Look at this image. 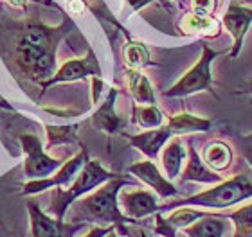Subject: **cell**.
<instances>
[{
	"label": "cell",
	"instance_id": "obj_28",
	"mask_svg": "<svg viewBox=\"0 0 252 237\" xmlns=\"http://www.w3.org/2000/svg\"><path fill=\"white\" fill-rule=\"evenodd\" d=\"M114 228H116L114 225H108V227H94V228H90L83 237H106L110 234V230H114Z\"/></svg>",
	"mask_w": 252,
	"mask_h": 237
},
{
	"label": "cell",
	"instance_id": "obj_26",
	"mask_svg": "<svg viewBox=\"0 0 252 237\" xmlns=\"http://www.w3.org/2000/svg\"><path fill=\"white\" fill-rule=\"evenodd\" d=\"M216 7H218V0H191V11L194 15L213 16Z\"/></svg>",
	"mask_w": 252,
	"mask_h": 237
},
{
	"label": "cell",
	"instance_id": "obj_10",
	"mask_svg": "<svg viewBox=\"0 0 252 237\" xmlns=\"http://www.w3.org/2000/svg\"><path fill=\"white\" fill-rule=\"evenodd\" d=\"M221 24L225 26V29L231 32L232 36V49L231 53H229V56L234 59L242 53L243 38L247 34L249 27L252 26V9L232 2L229 5V9L225 11L223 18H221Z\"/></svg>",
	"mask_w": 252,
	"mask_h": 237
},
{
	"label": "cell",
	"instance_id": "obj_23",
	"mask_svg": "<svg viewBox=\"0 0 252 237\" xmlns=\"http://www.w3.org/2000/svg\"><path fill=\"white\" fill-rule=\"evenodd\" d=\"M123 58L128 69H142L148 65H153V61L150 59V53L144 43L139 42H128L123 49Z\"/></svg>",
	"mask_w": 252,
	"mask_h": 237
},
{
	"label": "cell",
	"instance_id": "obj_5",
	"mask_svg": "<svg viewBox=\"0 0 252 237\" xmlns=\"http://www.w3.org/2000/svg\"><path fill=\"white\" fill-rule=\"evenodd\" d=\"M221 53L211 51L207 45L202 47V56L198 58L196 65L193 69H189L177 83L169 90L164 92L166 97H186L191 94H198L204 90H211L213 86V74H211V65L215 61L216 56H220Z\"/></svg>",
	"mask_w": 252,
	"mask_h": 237
},
{
	"label": "cell",
	"instance_id": "obj_1",
	"mask_svg": "<svg viewBox=\"0 0 252 237\" xmlns=\"http://www.w3.org/2000/svg\"><path fill=\"white\" fill-rule=\"evenodd\" d=\"M70 29L65 18L62 26L51 27L42 22L27 24L15 43L16 67L34 83H45L56 74V51L58 43Z\"/></svg>",
	"mask_w": 252,
	"mask_h": 237
},
{
	"label": "cell",
	"instance_id": "obj_6",
	"mask_svg": "<svg viewBox=\"0 0 252 237\" xmlns=\"http://www.w3.org/2000/svg\"><path fill=\"white\" fill-rule=\"evenodd\" d=\"M24 155H26V163H24V171L29 180H43L49 178L63 165L62 160L51 158L40 142L36 135H22L20 137Z\"/></svg>",
	"mask_w": 252,
	"mask_h": 237
},
{
	"label": "cell",
	"instance_id": "obj_21",
	"mask_svg": "<svg viewBox=\"0 0 252 237\" xmlns=\"http://www.w3.org/2000/svg\"><path fill=\"white\" fill-rule=\"evenodd\" d=\"M184 158H186L184 146H182V142H180L179 138H173L162 153V165H164V171H166V176L169 180L177 178L180 174Z\"/></svg>",
	"mask_w": 252,
	"mask_h": 237
},
{
	"label": "cell",
	"instance_id": "obj_14",
	"mask_svg": "<svg viewBox=\"0 0 252 237\" xmlns=\"http://www.w3.org/2000/svg\"><path fill=\"white\" fill-rule=\"evenodd\" d=\"M116 97H117V90L112 88L108 97L105 99V103L97 108L94 115L90 117V122H92V126L95 130H99V132H105V133H119L125 126V121H123L121 117L117 115L116 110H114V105H116Z\"/></svg>",
	"mask_w": 252,
	"mask_h": 237
},
{
	"label": "cell",
	"instance_id": "obj_11",
	"mask_svg": "<svg viewBox=\"0 0 252 237\" xmlns=\"http://www.w3.org/2000/svg\"><path fill=\"white\" fill-rule=\"evenodd\" d=\"M119 203L123 207V214L131 219V223L160 211L157 198L148 190H121Z\"/></svg>",
	"mask_w": 252,
	"mask_h": 237
},
{
	"label": "cell",
	"instance_id": "obj_31",
	"mask_svg": "<svg viewBox=\"0 0 252 237\" xmlns=\"http://www.w3.org/2000/svg\"><path fill=\"white\" fill-rule=\"evenodd\" d=\"M128 4H130V7L133 11H141L142 7H146V5H150L153 2V0H126Z\"/></svg>",
	"mask_w": 252,
	"mask_h": 237
},
{
	"label": "cell",
	"instance_id": "obj_22",
	"mask_svg": "<svg viewBox=\"0 0 252 237\" xmlns=\"http://www.w3.org/2000/svg\"><path fill=\"white\" fill-rule=\"evenodd\" d=\"M133 122L142 130H155L164 126V113L155 105H135Z\"/></svg>",
	"mask_w": 252,
	"mask_h": 237
},
{
	"label": "cell",
	"instance_id": "obj_19",
	"mask_svg": "<svg viewBox=\"0 0 252 237\" xmlns=\"http://www.w3.org/2000/svg\"><path fill=\"white\" fill-rule=\"evenodd\" d=\"M211 126H213V122L209 119H202L193 113H177V115L169 117L168 121V128L173 132V135L207 132Z\"/></svg>",
	"mask_w": 252,
	"mask_h": 237
},
{
	"label": "cell",
	"instance_id": "obj_13",
	"mask_svg": "<svg viewBox=\"0 0 252 237\" xmlns=\"http://www.w3.org/2000/svg\"><path fill=\"white\" fill-rule=\"evenodd\" d=\"M171 137H173V132L168 128V124L160 128H155V130H148V132L139 133V135H126V138L130 140L131 146L139 149L141 153L146 155L148 158L157 157L160 148H162Z\"/></svg>",
	"mask_w": 252,
	"mask_h": 237
},
{
	"label": "cell",
	"instance_id": "obj_25",
	"mask_svg": "<svg viewBox=\"0 0 252 237\" xmlns=\"http://www.w3.org/2000/svg\"><path fill=\"white\" fill-rule=\"evenodd\" d=\"M78 124L74 126H47V144L49 148L60 144H70L78 140Z\"/></svg>",
	"mask_w": 252,
	"mask_h": 237
},
{
	"label": "cell",
	"instance_id": "obj_17",
	"mask_svg": "<svg viewBox=\"0 0 252 237\" xmlns=\"http://www.w3.org/2000/svg\"><path fill=\"white\" fill-rule=\"evenodd\" d=\"M204 162L215 173H223L232 163V149L223 140H211L204 149Z\"/></svg>",
	"mask_w": 252,
	"mask_h": 237
},
{
	"label": "cell",
	"instance_id": "obj_3",
	"mask_svg": "<svg viewBox=\"0 0 252 237\" xmlns=\"http://www.w3.org/2000/svg\"><path fill=\"white\" fill-rule=\"evenodd\" d=\"M252 198V182L247 174H236L234 178L216 184L213 189L189 196L182 201H175L171 205H160V211L171 207H205V209H227ZM158 211V212H160Z\"/></svg>",
	"mask_w": 252,
	"mask_h": 237
},
{
	"label": "cell",
	"instance_id": "obj_9",
	"mask_svg": "<svg viewBox=\"0 0 252 237\" xmlns=\"http://www.w3.org/2000/svg\"><path fill=\"white\" fill-rule=\"evenodd\" d=\"M92 76V78H101V67L99 61L95 58V54L92 51H89V54L85 58L79 59H68L67 63L63 65L62 69L56 72L51 79H47L45 83H42L43 90L53 86V84L58 83H72V81H79V79H85Z\"/></svg>",
	"mask_w": 252,
	"mask_h": 237
},
{
	"label": "cell",
	"instance_id": "obj_35",
	"mask_svg": "<svg viewBox=\"0 0 252 237\" xmlns=\"http://www.w3.org/2000/svg\"><path fill=\"white\" fill-rule=\"evenodd\" d=\"M139 237H148V236L144 232H141V234H139Z\"/></svg>",
	"mask_w": 252,
	"mask_h": 237
},
{
	"label": "cell",
	"instance_id": "obj_8",
	"mask_svg": "<svg viewBox=\"0 0 252 237\" xmlns=\"http://www.w3.org/2000/svg\"><path fill=\"white\" fill-rule=\"evenodd\" d=\"M89 160V155L85 149H81L76 157H72L68 160L67 163H63L62 167L54 173V176H49V178H43V180H31L29 184L24 185V190H22V194L27 196V194H38V192H42V190L49 189V187H62V185H68L72 182L74 176H78V173L83 169L85 162Z\"/></svg>",
	"mask_w": 252,
	"mask_h": 237
},
{
	"label": "cell",
	"instance_id": "obj_33",
	"mask_svg": "<svg viewBox=\"0 0 252 237\" xmlns=\"http://www.w3.org/2000/svg\"><path fill=\"white\" fill-rule=\"evenodd\" d=\"M158 4H160V5H162V7H166V9H171V7H169V4H168V2H166V0H158Z\"/></svg>",
	"mask_w": 252,
	"mask_h": 237
},
{
	"label": "cell",
	"instance_id": "obj_16",
	"mask_svg": "<svg viewBox=\"0 0 252 237\" xmlns=\"http://www.w3.org/2000/svg\"><path fill=\"white\" fill-rule=\"evenodd\" d=\"M179 27L180 31H184V34H198V36L215 38L221 31V22L216 20L215 16H202L189 13V15L182 16V20L179 22Z\"/></svg>",
	"mask_w": 252,
	"mask_h": 237
},
{
	"label": "cell",
	"instance_id": "obj_24",
	"mask_svg": "<svg viewBox=\"0 0 252 237\" xmlns=\"http://www.w3.org/2000/svg\"><path fill=\"white\" fill-rule=\"evenodd\" d=\"M234 237H252V205H245L231 214Z\"/></svg>",
	"mask_w": 252,
	"mask_h": 237
},
{
	"label": "cell",
	"instance_id": "obj_2",
	"mask_svg": "<svg viewBox=\"0 0 252 237\" xmlns=\"http://www.w3.org/2000/svg\"><path fill=\"white\" fill-rule=\"evenodd\" d=\"M130 180L123 178V176H116V178L108 180L106 184H103L101 189H97L94 194H90L89 198L79 201V205L74 209L76 212V219H83V221H92L97 223L99 227H108L114 225L117 232H121L126 236V223H131V219L125 216L119 209V192L125 185H130ZM74 219V223H76Z\"/></svg>",
	"mask_w": 252,
	"mask_h": 237
},
{
	"label": "cell",
	"instance_id": "obj_29",
	"mask_svg": "<svg viewBox=\"0 0 252 237\" xmlns=\"http://www.w3.org/2000/svg\"><path fill=\"white\" fill-rule=\"evenodd\" d=\"M87 4H85V0H68L67 2V9L68 13H72V15H79V13H83Z\"/></svg>",
	"mask_w": 252,
	"mask_h": 237
},
{
	"label": "cell",
	"instance_id": "obj_34",
	"mask_svg": "<svg viewBox=\"0 0 252 237\" xmlns=\"http://www.w3.org/2000/svg\"><path fill=\"white\" fill-rule=\"evenodd\" d=\"M106 237H119V236H117V230L114 228V230H110V234H108Z\"/></svg>",
	"mask_w": 252,
	"mask_h": 237
},
{
	"label": "cell",
	"instance_id": "obj_4",
	"mask_svg": "<svg viewBox=\"0 0 252 237\" xmlns=\"http://www.w3.org/2000/svg\"><path fill=\"white\" fill-rule=\"evenodd\" d=\"M116 176L117 174L106 171L105 167H101L99 162H95V160H90L89 158V160L85 162L83 169L79 171L78 180H76L68 189H63V190L58 189L53 192V203L49 205V212H51L56 219L63 221L65 212L68 211V207L72 205L79 196L87 194V192H90L92 189L106 184L108 180L116 178Z\"/></svg>",
	"mask_w": 252,
	"mask_h": 237
},
{
	"label": "cell",
	"instance_id": "obj_36",
	"mask_svg": "<svg viewBox=\"0 0 252 237\" xmlns=\"http://www.w3.org/2000/svg\"><path fill=\"white\" fill-rule=\"evenodd\" d=\"M249 92H252V83H251V84H249Z\"/></svg>",
	"mask_w": 252,
	"mask_h": 237
},
{
	"label": "cell",
	"instance_id": "obj_27",
	"mask_svg": "<svg viewBox=\"0 0 252 237\" xmlns=\"http://www.w3.org/2000/svg\"><path fill=\"white\" fill-rule=\"evenodd\" d=\"M236 144L240 153L243 155V158L247 160V163L252 167V133L247 137H236Z\"/></svg>",
	"mask_w": 252,
	"mask_h": 237
},
{
	"label": "cell",
	"instance_id": "obj_7",
	"mask_svg": "<svg viewBox=\"0 0 252 237\" xmlns=\"http://www.w3.org/2000/svg\"><path fill=\"white\" fill-rule=\"evenodd\" d=\"M27 211L31 217V232L32 237H72L74 234L85 227V223H67L60 221L56 217H51L47 212H43L34 201L27 203Z\"/></svg>",
	"mask_w": 252,
	"mask_h": 237
},
{
	"label": "cell",
	"instance_id": "obj_32",
	"mask_svg": "<svg viewBox=\"0 0 252 237\" xmlns=\"http://www.w3.org/2000/svg\"><path fill=\"white\" fill-rule=\"evenodd\" d=\"M7 2H11L13 5H24L26 2H29V0H7Z\"/></svg>",
	"mask_w": 252,
	"mask_h": 237
},
{
	"label": "cell",
	"instance_id": "obj_15",
	"mask_svg": "<svg viewBox=\"0 0 252 237\" xmlns=\"http://www.w3.org/2000/svg\"><path fill=\"white\" fill-rule=\"evenodd\" d=\"M188 165L182 173V182H200V184L216 185L221 182V174L215 173L213 169L205 165V162L198 157L193 144L188 148Z\"/></svg>",
	"mask_w": 252,
	"mask_h": 237
},
{
	"label": "cell",
	"instance_id": "obj_20",
	"mask_svg": "<svg viewBox=\"0 0 252 237\" xmlns=\"http://www.w3.org/2000/svg\"><path fill=\"white\" fill-rule=\"evenodd\" d=\"M223 232H225V221L220 219V216H209V214L186 227V234L189 237H223Z\"/></svg>",
	"mask_w": 252,
	"mask_h": 237
},
{
	"label": "cell",
	"instance_id": "obj_30",
	"mask_svg": "<svg viewBox=\"0 0 252 237\" xmlns=\"http://www.w3.org/2000/svg\"><path fill=\"white\" fill-rule=\"evenodd\" d=\"M92 88H94L92 101H94V103H97V101H99L101 92H103V81H101V78H92Z\"/></svg>",
	"mask_w": 252,
	"mask_h": 237
},
{
	"label": "cell",
	"instance_id": "obj_12",
	"mask_svg": "<svg viewBox=\"0 0 252 237\" xmlns=\"http://www.w3.org/2000/svg\"><path fill=\"white\" fill-rule=\"evenodd\" d=\"M128 173L144 182L148 187H152L160 198H171V196L179 194V189L175 187L168 178H164L162 174L158 173L157 165L152 160H144V162H137L128 167Z\"/></svg>",
	"mask_w": 252,
	"mask_h": 237
},
{
	"label": "cell",
	"instance_id": "obj_18",
	"mask_svg": "<svg viewBox=\"0 0 252 237\" xmlns=\"http://www.w3.org/2000/svg\"><path fill=\"white\" fill-rule=\"evenodd\" d=\"M126 81H128V86H130L133 99L139 105H155L153 86L150 83V79L142 74V72H139L135 69H128L126 70Z\"/></svg>",
	"mask_w": 252,
	"mask_h": 237
}]
</instances>
